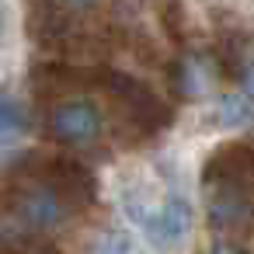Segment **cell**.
Listing matches in <instances>:
<instances>
[{"label":"cell","mask_w":254,"mask_h":254,"mask_svg":"<svg viewBox=\"0 0 254 254\" xmlns=\"http://www.w3.org/2000/svg\"><path fill=\"white\" fill-rule=\"evenodd\" d=\"M101 129H105V119H101L98 105H91L87 98H70V101L56 105L53 115H49V132L60 143H70V146L98 143Z\"/></svg>","instance_id":"cell-3"},{"label":"cell","mask_w":254,"mask_h":254,"mask_svg":"<svg viewBox=\"0 0 254 254\" xmlns=\"http://www.w3.org/2000/svg\"><path fill=\"white\" fill-rule=\"evenodd\" d=\"M212 254H244L240 247H233V244H216L212 247Z\"/></svg>","instance_id":"cell-9"},{"label":"cell","mask_w":254,"mask_h":254,"mask_svg":"<svg viewBox=\"0 0 254 254\" xmlns=\"http://www.w3.org/2000/svg\"><path fill=\"white\" fill-rule=\"evenodd\" d=\"M63 4H66V7H94L98 0H63Z\"/></svg>","instance_id":"cell-11"},{"label":"cell","mask_w":254,"mask_h":254,"mask_svg":"<svg viewBox=\"0 0 254 254\" xmlns=\"http://www.w3.org/2000/svg\"><path fill=\"white\" fill-rule=\"evenodd\" d=\"M66 212H70V202L46 178H35V181H28L14 191V223L28 233L60 230Z\"/></svg>","instance_id":"cell-2"},{"label":"cell","mask_w":254,"mask_h":254,"mask_svg":"<svg viewBox=\"0 0 254 254\" xmlns=\"http://www.w3.org/2000/svg\"><path fill=\"white\" fill-rule=\"evenodd\" d=\"M4 42H7V18L0 11V49H4Z\"/></svg>","instance_id":"cell-10"},{"label":"cell","mask_w":254,"mask_h":254,"mask_svg":"<svg viewBox=\"0 0 254 254\" xmlns=\"http://www.w3.org/2000/svg\"><path fill=\"white\" fill-rule=\"evenodd\" d=\"M254 119V105L244 98V94H230V98H223L219 101V122L223 126H247Z\"/></svg>","instance_id":"cell-7"},{"label":"cell","mask_w":254,"mask_h":254,"mask_svg":"<svg viewBox=\"0 0 254 254\" xmlns=\"http://www.w3.org/2000/svg\"><path fill=\"white\" fill-rule=\"evenodd\" d=\"M122 205H126V216L146 233L150 244L157 247H174L181 244L188 233H191V223H195V212L188 205L185 195H167L164 202H150L146 195L126 188L122 195Z\"/></svg>","instance_id":"cell-1"},{"label":"cell","mask_w":254,"mask_h":254,"mask_svg":"<svg viewBox=\"0 0 254 254\" xmlns=\"http://www.w3.org/2000/svg\"><path fill=\"white\" fill-rule=\"evenodd\" d=\"M174 80L185 98H202L212 84V66L205 56H181L174 66Z\"/></svg>","instance_id":"cell-5"},{"label":"cell","mask_w":254,"mask_h":254,"mask_svg":"<svg viewBox=\"0 0 254 254\" xmlns=\"http://www.w3.org/2000/svg\"><path fill=\"white\" fill-rule=\"evenodd\" d=\"M91 254H143V251H139L136 237H129L126 230H105V233L94 240Z\"/></svg>","instance_id":"cell-6"},{"label":"cell","mask_w":254,"mask_h":254,"mask_svg":"<svg viewBox=\"0 0 254 254\" xmlns=\"http://www.w3.org/2000/svg\"><path fill=\"white\" fill-rule=\"evenodd\" d=\"M237 84H240V94L254 105V56H247V60L237 66Z\"/></svg>","instance_id":"cell-8"},{"label":"cell","mask_w":254,"mask_h":254,"mask_svg":"<svg viewBox=\"0 0 254 254\" xmlns=\"http://www.w3.org/2000/svg\"><path fill=\"white\" fill-rule=\"evenodd\" d=\"M32 129V115L25 108V101L11 91H0V146H14L28 136Z\"/></svg>","instance_id":"cell-4"}]
</instances>
